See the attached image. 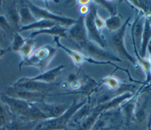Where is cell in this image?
I'll list each match as a JSON object with an SVG mask.
<instances>
[{
	"instance_id": "cell-18",
	"label": "cell",
	"mask_w": 151,
	"mask_h": 130,
	"mask_svg": "<svg viewBox=\"0 0 151 130\" xmlns=\"http://www.w3.org/2000/svg\"><path fill=\"white\" fill-rule=\"evenodd\" d=\"M151 26L149 21L145 18L143 32L142 35V42L140 48L139 55L141 58H144L146 55V49L149 44L151 42Z\"/></svg>"
},
{
	"instance_id": "cell-34",
	"label": "cell",
	"mask_w": 151,
	"mask_h": 130,
	"mask_svg": "<svg viewBox=\"0 0 151 130\" xmlns=\"http://www.w3.org/2000/svg\"><path fill=\"white\" fill-rule=\"evenodd\" d=\"M99 130H113L110 128H106V127H104V128H101L100 129H99Z\"/></svg>"
},
{
	"instance_id": "cell-5",
	"label": "cell",
	"mask_w": 151,
	"mask_h": 130,
	"mask_svg": "<svg viewBox=\"0 0 151 130\" xmlns=\"http://www.w3.org/2000/svg\"><path fill=\"white\" fill-rule=\"evenodd\" d=\"M26 4L28 6L32 15L37 20L47 19L53 21L64 27L72 26L77 21V19L54 14L48 9L37 6L30 2L26 3Z\"/></svg>"
},
{
	"instance_id": "cell-7",
	"label": "cell",
	"mask_w": 151,
	"mask_h": 130,
	"mask_svg": "<svg viewBox=\"0 0 151 130\" xmlns=\"http://www.w3.org/2000/svg\"><path fill=\"white\" fill-rule=\"evenodd\" d=\"M96 13L97 9L96 7L92 5V6L90 7L89 12L85 16L84 24L88 39L103 48L106 46V42L95 24L94 18Z\"/></svg>"
},
{
	"instance_id": "cell-23",
	"label": "cell",
	"mask_w": 151,
	"mask_h": 130,
	"mask_svg": "<svg viewBox=\"0 0 151 130\" xmlns=\"http://www.w3.org/2000/svg\"><path fill=\"white\" fill-rule=\"evenodd\" d=\"M26 38H24L19 32H15L12 39V45L11 49L14 51H19L26 41Z\"/></svg>"
},
{
	"instance_id": "cell-26",
	"label": "cell",
	"mask_w": 151,
	"mask_h": 130,
	"mask_svg": "<svg viewBox=\"0 0 151 130\" xmlns=\"http://www.w3.org/2000/svg\"><path fill=\"white\" fill-rule=\"evenodd\" d=\"M97 4H100L101 6L104 7L108 12L110 14L111 16L116 15V5L111 2H109L106 1H96Z\"/></svg>"
},
{
	"instance_id": "cell-6",
	"label": "cell",
	"mask_w": 151,
	"mask_h": 130,
	"mask_svg": "<svg viewBox=\"0 0 151 130\" xmlns=\"http://www.w3.org/2000/svg\"><path fill=\"white\" fill-rule=\"evenodd\" d=\"M78 46L86 54H88L89 57L96 60H101L100 61L104 62H111V61L122 62V60L113 53L104 50L97 44L89 40L78 45Z\"/></svg>"
},
{
	"instance_id": "cell-11",
	"label": "cell",
	"mask_w": 151,
	"mask_h": 130,
	"mask_svg": "<svg viewBox=\"0 0 151 130\" xmlns=\"http://www.w3.org/2000/svg\"><path fill=\"white\" fill-rule=\"evenodd\" d=\"M130 18L129 17L126 22L122 25V26L117 31H116V33L113 35L112 37L111 42L117 52L120 55H122L123 56L128 59L130 62L132 63V64L134 66L137 67V63L136 62V60L128 52L124 45V34Z\"/></svg>"
},
{
	"instance_id": "cell-22",
	"label": "cell",
	"mask_w": 151,
	"mask_h": 130,
	"mask_svg": "<svg viewBox=\"0 0 151 130\" xmlns=\"http://www.w3.org/2000/svg\"><path fill=\"white\" fill-rule=\"evenodd\" d=\"M104 21L105 27L111 31H117L122 26L120 18L116 15L110 16Z\"/></svg>"
},
{
	"instance_id": "cell-19",
	"label": "cell",
	"mask_w": 151,
	"mask_h": 130,
	"mask_svg": "<svg viewBox=\"0 0 151 130\" xmlns=\"http://www.w3.org/2000/svg\"><path fill=\"white\" fill-rule=\"evenodd\" d=\"M18 12L20 18V28L30 25L37 21L32 15L26 3L21 6L18 9Z\"/></svg>"
},
{
	"instance_id": "cell-17",
	"label": "cell",
	"mask_w": 151,
	"mask_h": 130,
	"mask_svg": "<svg viewBox=\"0 0 151 130\" xmlns=\"http://www.w3.org/2000/svg\"><path fill=\"white\" fill-rule=\"evenodd\" d=\"M64 65L61 64L54 68L43 72L40 75L34 77H31L30 78L32 80L51 84L53 83L56 78L61 74L62 70L64 68Z\"/></svg>"
},
{
	"instance_id": "cell-33",
	"label": "cell",
	"mask_w": 151,
	"mask_h": 130,
	"mask_svg": "<svg viewBox=\"0 0 151 130\" xmlns=\"http://www.w3.org/2000/svg\"><path fill=\"white\" fill-rule=\"evenodd\" d=\"M150 43L149 44V45L147 46V49H148V51H149V61H150V67H151V44H150ZM147 87L148 88L151 87V81L149 83V84L148 85Z\"/></svg>"
},
{
	"instance_id": "cell-31",
	"label": "cell",
	"mask_w": 151,
	"mask_h": 130,
	"mask_svg": "<svg viewBox=\"0 0 151 130\" xmlns=\"http://www.w3.org/2000/svg\"><path fill=\"white\" fill-rule=\"evenodd\" d=\"M11 50V48H8L6 49H0V58L5 55L7 52Z\"/></svg>"
},
{
	"instance_id": "cell-15",
	"label": "cell",
	"mask_w": 151,
	"mask_h": 130,
	"mask_svg": "<svg viewBox=\"0 0 151 130\" xmlns=\"http://www.w3.org/2000/svg\"><path fill=\"white\" fill-rule=\"evenodd\" d=\"M15 1L9 3L5 8V16L15 32H19L20 29V18Z\"/></svg>"
},
{
	"instance_id": "cell-13",
	"label": "cell",
	"mask_w": 151,
	"mask_h": 130,
	"mask_svg": "<svg viewBox=\"0 0 151 130\" xmlns=\"http://www.w3.org/2000/svg\"><path fill=\"white\" fill-rule=\"evenodd\" d=\"M84 18L85 16L81 15L67 32L69 36L78 45L88 40L84 24Z\"/></svg>"
},
{
	"instance_id": "cell-28",
	"label": "cell",
	"mask_w": 151,
	"mask_h": 130,
	"mask_svg": "<svg viewBox=\"0 0 151 130\" xmlns=\"http://www.w3.org/2000/svg\"><path fill=\"white\" fill-rule=\"evenodd\" d=\"M134 117L139 122H143L146 118V114L143 108H140L139 110L134 111Z\"/></svg>"
},
{
	"instance_id": "cell-3",
	"label": "cell",
	"mask_w": 151,
	"mask_h": 130,
	"mask_svg": "<svg viewBox=\"0 0 151 130\" xmlns=\"http://www.w3.org/2000/svg\"><path fill=\"white\" fill-rule=\"evenodd\" d=\"M132 96H133V94L127 92L114 98L110 101L97 105L91 111V113L77 130H90L103 111L119 105L121 102L132 98Z\"/></svg>"
},
{
	"instance_id": "cell-25",
	"label": "cell",
	"mask_w": 151,
	"mask_h": 130,
	"mask_svg": "<svg viewBox=\"0 0 151 130\" xmlns=\"http://www.w3.org/2000/svg\"><path fill=\"white\" fill-rule=\"evenodd\" d=\"M101 83L106 85L109 89L114 90L119 88L121 83L119 79L113 76H109L104 78L101 80Z\"/></svg>"
},
{
	"instance_id": "cell-30",
	"label": "cell",
	"mask_w": 151,
	"mask_h": 130,
	"mask_svg": "<svg viewBox=\"0 0 151 130\" xmlns=\"http://www.w3.org/2000/svg\"><path fill=\"white\" fill-rule=\"evenodd\" d=\"M89 9H90L89 6H87L86 5H82L81 6H80L79 11H80V13L81 14L82 16H86L89 12Z\"/></svg>"
},
{
	"instance_id": "cell-21",
	"label": "cell",
	"mask_w": 151,
	"mask_h": 130,
	"mask_svg": "<svg viewBox=\"0 0 151 130\" xmlns=\"http://www.w3.org/2000/svg\"><path fill=\"white\" fill-rule=\"evenodd\" d=\"M26 41L24 45L19 50V53L22 58V61L27 59L34 52L35 41L34 39L26 38Z\"/></svg>"
},
{
	"instance_id": "cell-32",
	"label": "cell",
	"mask_w": 151,
	"mask_h": 130,
	"mask_svg": "<svg viewBox=\"0 0 151 130\" xmlns=\"http://www.w3.org/2000/svg\"><path fill=\"white\" fill-rule=\"evenodd\" d=\"M6 36V35L5 33V32L0 28V44L4 41Z\"/></svg>"
},
{
	"instance_id": "cell-1",
	"label": "cell",
	"mask_w": 151,
	"mask_h": 130,
	"mask_svg": "<svg viewBox=\"0 0 151 130\" xmlns=\"http://www.w3.org/2000/svg\"><path fill=\"white\" fill-rule=\"evenodd\" d=\"M87 103V100H83L78 103L74 101L68 109L61 115L50 119H47L38 122L34 130H64L72 116Z\"/></svg>"
},
{
	"instance_id": "cell-14",
	"label": "cell",
	"mask_w": 151,
	"mask_h": 130,
	"mask_svg": "<svg viewBox=\"0 0 151 130\" xmlns=\"http://www.w3.org/2000/svg\"><path fill=\"white\" fill-rule=\"evenodd\" d=\"M38 122L29 121L13 116L6 122V130H34Z\"/></svg>"
},
{
	"instance_id": "cell-16",
	"label": "cell",
	"mask_w": 151,
	"mask_h": 130,
	"mask_svg": "<svg viewBox=\"0 0 151 130\" xmlns=\"http://www.w3.org/2000/svg\"><path fill=\"white\" fill-rule=\"evenodd\" d=\"M68 29L65 27L61 26L60 24H57L51 28H46L40 30H35L31 32V34L27 37V38L34 39L37 35L40 34H48L52 35L53 36H58L61 37H67V33Z\"/></svg>"
},
{
	"instance_id": "cell-8",
	"label": "cell",
	"mask_w": 151,
	"mask_h": 130,
	"mask_svg": "<svg viewBox=\"0 0 151 130\" xmlns=\"http://www.w3.org/2000/svg\"><path fill=\"white\" fill-rule=\"evenodd\" d=\"M1 101L12 116L25 120L30 103L24 100L10 97L4 93L1 95Z\"/></svg>"
},
{
	"instance_id": "cell-27",
	"label": "cell",
	"mask_w": 151,
	"mask_h": 130,
	"mask_svg": "<svg viewBox=\"0 0 151 130\" xmlns=\"http://www.w3.org/2000/svg\"><path fill=\"white\" fill-rule=\"evenodd\" d=\"M132 101H133L126 102L122 107V109L124 111L125 115L128 118H130L131 117L132 113L133 112L134 113V111H135L136 104L134 102H132Z\"/></svg>"
},
{
	"instance_id": "cell-29",
	"label": "cell",
	"mask_w": 151,
	"mask_h": 130,
	"mask_svg": "<svg viewBox=\"0 0 151 130\" xmlns=\"http://www.w3.org/2000/svg\"><path fill=\"white\" fill-rule=\"evenodd\" d=\"M94 22H95V24H96L99 31L100 32H101L102 29L105 27V21L100 17V16H99L98 15L97 12L96 13V14L95 15Z\"/></svg>"
},
{
	"instance_id": "cell-2",
	"label": "cell",
	"mask_w": 151,
	"mask_h": 130,
	"mask_svg": "<svg viewBox=\"0 0 151 130\" xmlns=\"http://www.w3.org/2000/svg\"><path fill=\"white\" fill-rule=\"evenodd\" d=\"M56 49L50 45H45L32 53L26 59L21 61L19 64L21 69L23 66H31L38 68L42 72L48 66L55 55Z\"/></svg>"
},
{
	"instance_id": "cell-12",
	"label": "cell",
	"mask_w": 151,
	"mask_h": 130,
	"mask_svg": "<svg viewBox=\"0 0 151 130\" xmlns=\"http://www.w3.org/2000/svg\"><path fill=\"white\" fill-rule=\"evenodd\" d=\"M47 118V119L58 117L63 114L69 108L65 104H47L44 101L33 103Z\"/></svg>"
},
{
	"instance_id": "cell-10",
	"label": "cell",
	"mask_w": 151,
	"mask_h": 130,
	"mask_svg": "<svg viewBox=\"0 0 151 130\" xmlns=\"http://www.w3.org/2000/svg\"><path fill=\"white\" fill-rule=\"evenodd\" d=\"M58 84H48L31 79L30 78H22L12 84V85L25 90L40 93H47L54 90Z\"/></svg>"
},
{
	"instance_id": "cell-9",
	"label": "cell",
	"mask_w": 151,
	"mask_h": 130,
	"mask_svg": "<svg viewBox=\"0 0 151 130\" xmlns=\"http://www.w3.org/2000/svg\"><path fill=\"white\" fill-rule=\"evenodd\" d=\"M4 93L10 97L24 100L29 103H37L44 101L45 96L48 95L47 93L31 92L12 85L6 87L4 89Z\"/></svg>"
},
{
	"instance_id": "cell-35",
	"label": "cell",
	"mask_w": 151,
	"mask_h": 130,
	"mask_svg": "<svg viewBox=\"0 0 151 130\" xmlns=\"http://www.w3.org/2000/svg\"><path fill=\"white\" fill-rule=\"evenodd\" d=\"M0 130H6V128L5 126H3V127H1L0 128Z\"/></svg>"
},
{
	"instance_id": "cell-20",
	"label": "cell",
	"mask_w": 151,
	"mask_h": 130,
	"mask_svg": "<svg viewBox=\"0 0 151 130\" xmlns=\"http://www.w3.org/2000/svg\"><path fill=\"white\" fill-rule=\"evenodd\" d=\"M57 24H58L53 21L47 20V19H40V20L36 21L35 22H33L30 25L24 26H21L19 29V33L22 31L31 30V29L40 30V29H43L46 28H50Z\"/></svg>"
},
{
	"instance_id": "cell-24",
	"label": "cell",
	"mask_w": 151,
	"mask_h": 130,
	"mask_svg": "<svg viewBox=\"0 0 151 130\" xmlns=\"http://www.w3.org/2000/svg\"><path fill=\"white\" fill-rule=\"evenodd\" d=\"M0 28L5 32L6 36H10L11 39H12L15 31L12 29L6 17L4 15H0Z\"/></svg>"
},
{
	"instance_id": "cell-4",
	"label": "cell",
	"mask_w": 151,
	"mask_h": 130,
	"mask_svg": "<svg viewBox=\"0 0 151 130\" xmlns=\"http://www.w3.org/2000/svg\"><path fill=\"white\" fill-rule=\"evenodd\" d=\"M60 38L58 37V36H53L52 42L55 43V44L57 45V46L58 47L63 49L71 57V58L72 59L74 65H76L77 66H80L84 62H88L90 64H96V65H107V64H109V65L114 66L117 69L122 70V71L125 72V73L127 74V75L129 78L130 79V81H134V82L136 81L135 80L132 79V78L131 77V76L130 75V73H129V72L127 69H123L121 67H119V66L116 65V64H113L111 62H110V61L104 62V61H100L96 60V59H94L92 58L86 56L84 54H82L80 52L72 50V49L66 47L65 46H64L62 44H61V42H60Z\"/></svg>"
}]
</instances>
